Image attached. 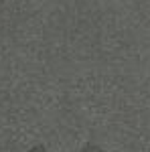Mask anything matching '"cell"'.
Segmentation results:
<instances>
[{"mask_svg": "<svg viewBox=\"0 0 150 152\" xmlns=\"http://www.w3.org/2000/svg\"><path fill=\"white\" fill-rule=\"evenodd\" d=\"M83 152H104L102 150V148H97V146H91V144H89V146H85V150Z\"/></svg>", "mask_w": 150, "mask_h": 152, "instance_id": "6da1fadb", "label": "cell"}, {"mask_svg": "<svg viewBox=\"0 0 150 152\" xmlns=\"http://www.w3.org/2000/svg\"><path fill=\"white\" fill-rule=\"evenodd\" d=\"M31 152H45V148H43V146H37V148H33Z\"/></svg>", "mask_w": 150, "mask_h": 152, "instance_id": "7a4b0ae2", "label": "cell"}]
</instances>
